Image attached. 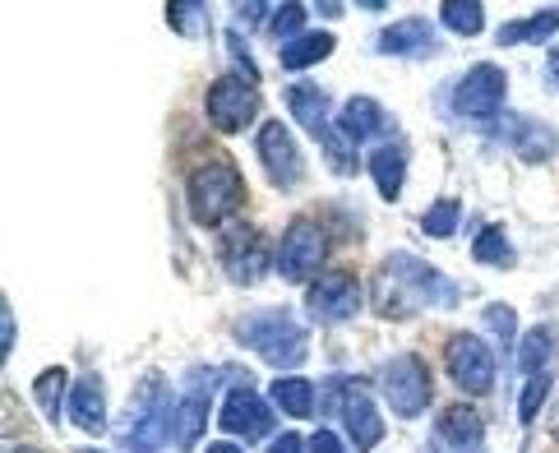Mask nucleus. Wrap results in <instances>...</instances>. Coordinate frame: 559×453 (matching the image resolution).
Returning a JSON list of instances; mask_svg holds the SVG:
<instances>
[{
	"mask_svg": "<svg viewBox=\"0 0 559 453\" xmlns=\"http://www.w3.org/2000/svg\"><path fill=\"white\" fill-rule=\"evenodd\" d=\"M306 449H310V444L296 436V430H287V436H277V440L269 444V453H306Z\"/></svg>",
	"mask_w": 559,
	"mask_h": 453,
	"instance_id": "38",
	"label": "nucleus"
},
{
	"mask_svg": "<svg viewBox=\"0 0 559 453\" xmlns=\"http://www.w3.org/2000/svg\"><path fill=\"white\" fill-rule=\"evenodd\" d=\"M171 407H176V403H171V393H167V380H163V375H148V384H139L134 403H130L126 421H121V440H126L130 449L144 453L157 430H167Z\"/></svg>",
	"mask_w": 559,
	"mask_h": 453,
	"instance_id": "11",
	"label": "nucleus"
},
{
	"mask_svg": "<svg viewBox=\"0 0 559 453\" xmlns=\"http://www.w3.org/2000/svg\"><path fill=\"white\" fill-rule=\"evenodd\" d=\"M370 306H374L379 320L407 324L426 310H453L457 287H453L449 273L430 269L426 260H416V254H389L370 283Z\"/></svg>",
	"mask_w": 559,
	"mask_h": 453,
	"instance_id": "1",
	"label": "nucleus"
},
{
	"mask_svg": "<svg viewBox=\"0 0 559 453\" xmlns=\"http://www.w3.org/2000/svg\"><path fill=\"white\" fill-rule=\"evenodd\" d=\"M546 74H550V79H555V84H559V47L550 51V61H546Z\"/></svg>",
	"mask_w": 559,
	"mask_h": 453,
	"instance_id": "40",
	"label": "nucleus"
},
{
	"mask_svg": "<svg viewBox=\"0 0 559 453\" xmlns=\"http://www.w3.org/2000/svg\"><path fill=\"white\" fill-rule=\"evenodd\" d=\"M379 393H384V403L393 407V417H421L435 398V384H430V370L426 361L416 357V351H403V357H393L384 370H379Z\"/></svg>",
	"mask_w": 559,
	"mask_h": 453,
	"instance_id": "5",
	"label": "nucleus"
},
{
	"mask_svg": "<svg viewBox=\"0 0 559 453\" xmlns=\"http://www.w3.org/2000/svg\"><path fill=\"white\" fill-rule=\"evenodd\" d=\"M329 227L314 218H292L283 231V246H277V273L287 283H314L324 278V260H329Z\"/></svg>",
	"mask_w": 559,
	"mask_h": 453,
	"instance_id": "4",
	"label": "nucleus"
},
{
	"mask_svg": "<svg viewBox=\"0 0 559 453\" xmlns=\"http://www.w3.org/2000/svg\"><path fill=\"white\" fill-rule=\"evenodd\" d=\"M550 389H555V370H550V375H532V380L523 384V393H518V421L532 426L536 412L550 403Z\"/></svg>",
	"mask_w": 559,
	"mask_h": 453,
	"instance_id": "30",
	"label": "nucleus"
},
{
	"mask_svg": "<svg viewBox=\"0 0 559 453\" xmlns=\"http://www.w3.org/2000/svg\"><path fill=\"white\" fill-rule=\"evenodd\" d=\"M61 393H70V375L61 366H47L43 375L33 380V398L47 412V421H61Z\"/></svg>",
	"mask_w": 559,
	"mask_h": 453,
	"instance_id": "29",
	"label": "nucleus"
},
{
	"mask_svg": "<svg viewBox=\"0 0 559 453\" xmlns=\"http://www.w3.org/2000/svg\"><path fill=\"white\" fill-rule=\"evenodd\" d=\"M204 426H209V393H204V389H190V393H181V398H176V407H171L167 444H176V449L186 453V449L199 444Z\"/></svg>",
	"mask_w": 559,
	"mask_h": 453,
	"instance_id": "19",
	"label": "nucleus"
},
{
	"mask_svg": "<svg viewBox=\"0 0 559 453\" xmlns=\"http://www.w3.org/2000/svg\"><path fill=\"white\" fill-rule=\"evenodd\" d=\"M217 430L236 440H269L273 436V403H264L254 389H231L223 412H217Z\"/></svg>",
	"mask_w": 559,
	"mask_h": 453,
	"instance_id": "14",
	"label": "nucleus"
},
{
	"mask_svg": "<svg viewBox=\"0 0 559 453\" xmlns=\"http://www.w3.org/2000/svg\"><path fill=\"white\" fill-rule=\"evenodd\" d=\"M457 218H463V204H457V200H435V204L421 213V231L444 241V236L457 231Z\"/></svg>",
	"mask_w": 559,
	"mask_h": 453,
	"instance_id": "31",
	"label": "nucleus"
},
{
	"mask_svg": "<svg viewBox=\"0 0 559 453\" xmlns=\"http://www.w3.org/2000/svg\"><path fill=\"white\" fill-rule=\"evenodd\" d=\"M337 412H343V426H347V436H352L356 449L361 453L379 449V440H384V417H379V403H374L370 384L347 380L343 393H337Z\"/></svg>",
	"mask_w": 559,
	"mask_h": 453,
	"instance_id": "13",
	"label": "nucleus"
},
{
	"mask_svg": "<svg viewBox=\"0 0 559 453\" xmlns=\"http://www.w3.org/2000/svg\"><path fill=\"white\" fill-rule=\"evenodd\" d=\"M495 134L504 140L523 163H550V157H559V130L536 121V116H499Z\"/></svg>",
	"mask_w": 559,
	"mask_h": 453,
	"instance_id": "15",
	"label": "nucleus"
},
{
	"mask_svg": "<svg viewBox=\"0 0 559 453\" xmlns=\"http://www.w3.org/2000/svg\"><path fill=\"white\" fill-rule=\"evenodd\" d=\"M259 107H264L259 84H246L241 74H223L209 84V121L223 134H241L246 126H254Z\"/></svg>",
	"mask_w": 559,
	"mask_h": 453,
	"instance_id": "10",
	"label": "nucleus"
},
{
	"mask_svg": "<svg viewBox=\"0 0 559 453\" xmlns=\"http://www.w3.org/2000/svg\"><path fill=\"white\" fill-rule=\"evenodd\" d=\"M324 157H329V167H333L337 176H356V171H361V163H356V144H352L337 126L324 134Z\"/></svg>",
	"mask_w": 559,
	"mask_h": 453,
	"instance_id": "33",
	"label": "nucleus"
},
{
	"mask_svg": "<svg viewBox=\"0 0 559 453\" xmlns=\"http://www.w3.org/2000/svg\"><path fill=\"white\" fill-rule=\"evenodd\" d=\"M273 407L277 412H287V417H296V421H306V417H314V384L310 380H301V375H283V380H273Z\"/></svg>",
	"mask_w": 559,
	"mask_h": 453,
	"instance_id": "26",
	"label": "nucleus"
},
{
	"mask_svg": "<svg viewBox=\"0 0 559 453\" xmlns=\"http://www.w3.org/2000/svg\"><path fill=\"white\" fill-rule=\"evenodd\" d=\"M186 200H190V218H194L199 227L227 223L231 213L241 208V200H246L241 171H236L227 157H213V163H204V167H194V171H190Z\"/></svg>",
	"mask_w": 559,
	"mask_h": 453,
	"instance_id": "3",
	"label": "nucleus"
},
{
	"mask_svg": "<svg viewBox=\"0 0 559 453\" xmlns=\"http://www.w3.org/2000/svg\"><path fill=\"white\" fill-rule=\"evenodd\" d=\"M472 260L476 264H490V269H513L518 250L509 246V231L499 227V223H490V227H481V231L472 236Z\"/></svg>",
	"mask_w": 559,
	"mask_h": 453,
	"instance_id": "27",
	"label": "nucleus"
},
{
	"mask_svg": "<svg viewBox=\"0 0 559 453\" xmlns=\"http://www.w3.org/2000/svg\"><path fill=\"white\" fill-rule=\"evenodd\" d=\"M70 421L79 430H88V436H103L107 430V393L97 375H84L70 384Z\"/></svg>",
	"mask_w": 559,
	"mask_h": 453,
	"instance_id": "21",
	"label": "nucleus"
},
{
	"mask_svg": "<svg viewBox=\"0 0 559 453\" xmlns=\"http://www.w3.org/2000/svg\"><path fill=\"white\" fill-rule=\"evenodd\" d=\"M504 97H509L504 70L499 65H472L453 84V111L463 116V121H495V116H504Z\"/></svg>",
	"mask_w": 559,
	"mask_h": 453,
	"instance_id": "8",
	"label": "nucleus"
},
{
	"mask_svg": "<svg viewBox=\"0 0 559 453\" xmlns=\"http://www.w3.org/2000/svg\"><path fill=\"white\" fill-rule=\"evenodd\" d=\"M283 103H287V111H292V121L301 126L306 134H314L319 144H324V134L333 130V121H329V111H333L329 93H324V88H314V84H287Z\"/></svg>",
	"mask_w": 559,
	"mask_h": 453,
	"instance_id": "18",
	"label": "nucleus"
},
{
	"mask_svg": "<svg viewBox=\"0 0 559 453\" xmlns=\"http://www.w3.org/2000/svg\"><path fill=\"white\" fill-rule=\"evenodd\" d=\"M337 47V37L333 33H301L296 43H283V51H277V61H283V70H310L319 61H329Z\"/></svg>",
	"mask_w": 559,
	"mask_h": 453,
	"instance_id": "25",
	"label": "nucleus"
},
{
	"mask_svg": "<svg viewBox=\"0 0 559 453\" xmlns=\"http://www.w3.org/2000/svg\"><path fill=\"white\" fill-rule=\"evenodd\" d=\"M254 153H259V167L269 171V181L277 190H292L306 181V153L301 144L292 140V130L283 121H264L254 134Z\"/></svg>",
	"mask_w": 559,
	"mask_h": 453,
	"instance_id": "9",
	"label": "nucleus"
},
{
	"mask_svg": "<svg viewBox=\"0 0 559 453\" xmlns=\"http://www.w3.org/2000/svg\"><path fill=\"white\" fill-rule=\"evenodd\" d=\"M439 24L457 37H476L486 28V5H476V0H449V5H439Z\"/></svg>",
	"mask_w": 559,
	"mask_h": 453,
	"instance_id": "28",
	"label": "nucleus"
},
{
	"mask_svg": "<svg viewBox=\"0 0 559 453\" xmlns=\"http://www.w3.org/2000/svg\"><path fill=\"white\" fill-rule=\"evenodd\" d=\"M374 47L384 56H403V61H426L439 47V33L430 19H397V24H389L374 37Z\"/></svg>",
	"mask_w": 559,
	"mask_h": 453,
	"instance_id": "17",
	"label": "nucleus"
},
{
	"mask_svg": "<svg viewBox=\"0 0 559 453\" xmlns=\"http://www.w3.org/2000/svg\"><path fill=\"white\" fill-rule=\"evenodd\" d=\"M435 444L444 453H481L486 449V421L476 417V407L453 403L439 412L435 421Z\"/></svg>",
	"mask_w": 559,
	"mask_h": 453,
	"instance_id": "16",
	"label": "nucleus"
},
{
	"mask_svg": "<svg viewBox=\"0 0 559 453\" xmlns=\"http://www.w3.org/2000/svg\"><path fill=\"white\" fill-rule=\"evenodd\" d=\"M236 343L250 347L259 361H269L277 370H296L306 357H310V333L292 320L287 310H259V314H246L236 324Z\"/></svg>",
	"mask_w": 559,
	"mask_h": 453,
	"instance_id": "2",
	"label": "nucleus"
},
{
	"mask_svg": "<svg viewBox=\"0 0 559 453\" xmlns=\"http://www.w3.org/2000/svg\"><path fill=\"white\" fill-rule=\"evenodd\" d=\"M337 130L347 134L352 144H366V140H384L389 134V116H384V107L374 103V97H347V107H343V116H337Z\"/></svg>",
	"mask_w": 559,
	"mask_h": 453,
	"instance_id": "22",
	"label": "nucleus"
},
{
	"mask_svg": "<svg viewBox=\"0 0 559 453\" xmlns=\"http://www.w3.org/2000/svg\"><path fill=\"white\" fill-rule=\"evenodd\" d=\"M361 306H366V291L352 273H324L306 291V310L314 324H347L361 314Z\"/></svg>",
	"mask_w": 559,
	"mask_h": 453,
	"instance_id": "12",
	"label": "nucleus"
},
{
	"mask_svg": "<svg viewBox=\"0 0 559 453\" xmlns=\"http://www.w3.org/2000/svg\"><path fill=\"white\" fill-rule=\"evenodd\" d=\"M559 361V329L550 324H536L518 338V370L532 380V375H550Z\"/></svg>",
	"mask_w": 559,
	"mask_h": 453,
	"instance_id": "23",
	"label": "nucleus"
},
{
	"mask_svg": "<svg viewBox=\"0 0 559 453\" xmlns=\"http://www.w3.org/2000/svg\"><path fill=\"white\" fill-rule=\"evenodd\" d=\"M555 440H559V407H555Z\"/></svg>",
	"mask_w": 559,
	"mask_h": 453,
	"instance_id": "42",
	"label": "nucleus"
},
{
	"mask_svg": "<svg viewBox=\"0 0 559 453\" xmlns=\"http://www.w3.org/2000/svg\"><path fill=\"white\" fill-rule=\"evenodd\" d=\"M10 453H43V449H33V444H10Z\"/></svg>",
	"mask_w": 559,
	"mask_h": 453,
	"instance_id": "41",
	"label": "nucleus"
},
{
	"mask_svg": "<svg viewBox=\"0 0 559 453\" xmlns=\"http://www.w3.org/2000/svg\"><path fill=\"white\" fill-rule=\"evenodd\" d=\"M79 453H103V449H79Z\"/></svg>",
	"mask_w": 559,
	"mask_h": 453,
	"instance_id": "43",
	"label": "nucleus"
},
{
	"mask_svg": "<svg viewBox=\"0 0 559 453\" xmlns=\"http://www.w3.org/2000/svg\"><path fill=\"white\" fill-rule=\"evenodd\" d=\"M310 453H352V449L337 440V430H314V436H310Z\"/></svg>",
	"mask_w": 559,
	"mask_h": 453,
	"instance_id": "36",
	"label": "nucleus"
},
{
	"mask_svg": "<svg viewBox=\"0 0 559 453\" xmlns=\"http://www.w3.org/2000/svg\"><path fill=\"white\" fill-rule=\"evenodd\" d=\"M559 33V5L550 10H536L527 19H513V24H504L495 33L499 47H518V43H550V37Z\"/></svg>",
	"mask_w": 559,
	"mask_h": 453,
	"instance_id": "24",
	"label": "nucleus"
},
{
	"mask_svg": "<svg viewBox=\"0 0 559 453\" xmlns=\"http://www.w3.org/2000/svg\"><path fill=\"white\" fill-rule=\"evenodd\" d=\"M444 366H449V380L467 393V398H486L495 389V375H499V357L490 351L486 338L476 333H453L444 343Z\"/></svg>",
	"mask_w": 559,
	"mask_h": 453,
	"instance_id": "6",
	"label": "nucleus"
},
{
	"mask_svg": "<svg viewBox=\"0 0 559 453\" xmlns=\"http://www.w3.org/2000/svg\"><path fill=\"white\" fill-rule=\"evenodd\" d=\"M0 351H5V357L14 351V310H10V301L0 306Z\"/></svg>",
	"mask_w": 559,
	"mask_h": 453,
	"instance_id": "37",
	"label": "nucleus"
},
{
	"mask_svg": "<svg viewBox=\"0 0 559 453\" xmlns=\"http://www.w3.org/2000/svg\"><path fill=\"white\" fill-rule=\"evenodd\" d=\"M486 329L495 333V343H499V351H504V357H518V351H513V333H518V314H513V306L490 301V306H486Z\"/></svg>",
	"mask_w": 559,
	"mask_h": 453,
	"instance_id": "32",
	"label": "nucleus"
},
{
	"mask_svg": "<svg viewBox=\"0 0 559 453\" xmlns=\"http://www.w3.org/2000/svg\"><path fill=\"white\" fill-rule=\"evenodd\" d=\"M306 14H310L306 5H277L269 33H273V37H283V43H296V37L306 33Z\"/></svg>",
	"mask_w": 559,
	"mask_h": 453,
	"instance_id": "35",
	"label": "nucleus"
},
{
	"mask_svg": "<svg viewBox=\"0 0 559 453\" xmlns=\"http://www.w3.org/2000/svg\"><path fill=\"white\" fill-rule=\"evenodd\" d=\"M223 269L236 287L264 283V273L273 269V246L264 241V231L250 223H231L223 231Z\"/></svg>",
	"mask_w": 559,
	"mask_h": 453,
	"instance_id": "7",
	"label": "nucleus"
},
{
	"mask_svg": "<svg viewBox=\"0 0 559 453\" xmlns=\"http://www.w3.org/2000/svg\"><path fill=\"white\" fill-rule=\"evenodd\" d=\"M204 453H241V444H231V440H217V444H209Z\"/></svg>",
	"mask_w": 559,
	"mask_h": 453,
	"instance_id": "39",
	"label": "nucleus"
},
{
	"mask_svg": "<svg viewBox=\"0 0 559 453\" xmlns=\"http://www.w3.org/2000/svg\"><path fill=\"white\" fill-rule=\"evenodd\" d=\"M366 171H370L374 190L393 204L397 194H403V181H407V144H397V140L374 144V148H370V157H366Z\"/></svg>",
	"mask_w": 559,
	"mask_h": 453,
	"instance_id": "20",
	"label": "nucleus"
},
{
	"mask_svg": "<svg viewBox=\"0 0 559 453\" xmlns=\"http://www.w3.org/2000/svg\"><path fill=\"white\" fill-rule=\"evenodd\" d=\"M167 19H171V28L181 33V37H199L209 28V5H167Z\"/></svg>",
	"mask_w": 559,
	"mask_h": 453,
	"instance_id": "34",
	"label": "nucleus"
}]
</instances>
